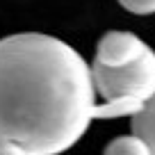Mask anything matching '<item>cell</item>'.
<instances>
[{
  "label": "cell",
  "instance_id": "obj_1",
  "mask_svg": "<svg viewBox=\"0 0 155 155\" xmlns=\"http://www.w3.org/2000/svg\"><path fill=\"white\" fill-rule=\"evenodd\" d=\"M96 107L91 66L50 34L0 39V146L59 155L87 132Z\"/></svg>",
  "mask_w": 155,
  "mask_h": 155
},
{
  "label": "cell",
  "instance_id": "obj_2",
  "mask_svg": "<svg viewBox=\"0 0 155 155\" xmlns=\"http://www.w3.org/2000/svg\"><path fill=\"white\" fill-rule=\"evenodd\" d=\"M91 80L103 98L94 107V119L137 116L155 96V53L146 48L139 59L123 68H105L91 64Z\"/></svg>",
  "mask_w": 155,
  "mask_h": 155
},
{
  "label": "cell",
  "instance_id": "obj_3",
  "mask_svg": "<svg viewBox=\"0 0 155 155\" xmlns=\"http://www.w3.org/2000/svg\"><path fill=\"white\" fill-rule=\"evenodd\" d=\"M148 46L132 32H107L96 46L94 64L105 68H123L139 59Z\"/></svg>",
  "mask_w": 155,
  "mask_h": 155
},
{
  "label": "cell",
  "instance_id": "obj_4",
  "mask_svg": "<svg viewBox=\"0 0 155 155\" xmlns=\"http://www.w3.org/2000/svg\"><path fill=\"white\" fill-rule=\"evenodd\" d=\"M132 135L146 144L150 155H155V96L144 105V110L132 116Z\"/></svg>",
  "mask_w": 155,
  "mask_h": 155
},
{
  "label": "cell",
  "instance_id": "obj_5",
  "mask_svg": "<svg viewBox=\"0 0 155 155\" xmlns=\"http://www.w3.org/2000/svg\"><path fill=\"white\" fill-rule=\"evenodd\" d=\"M103 155H150V153L146 148V144L141 139H137L135 135H123L110 141Z\"/></svg>",
  "mask_w": 155,
  "mask_h": 155
},
{
  "label": "cell",
  "instance_id": "obj_6",
  "mask_svg": "<svg viewBox=\"0 0 155 155\" xmlns=\"http://www.w3.org/2000/svg\"><path fill=\"white\" fill-rule=\"evenodd\" d=\"M119 5L123 9L132 12V14H139V16L155 14V0H119Z\"/></svg>",
  "mask_w": 155,
  "mask_h": 155
},
{
  "label": "cell",
  "instance_id": "obj_7",
  "mask_svg": "<svg viewBox=\"0 0 155 155\" xmlns=\"http://www.w3.org/2000/svg\"><path fill=\"white\" fill-rule=\"evenodd\" d=\"M0 155H25V153L16 146H0Z\"/></svg>",
  "mask_w": 155,
  "mask_h": 155
}]
</instances>
